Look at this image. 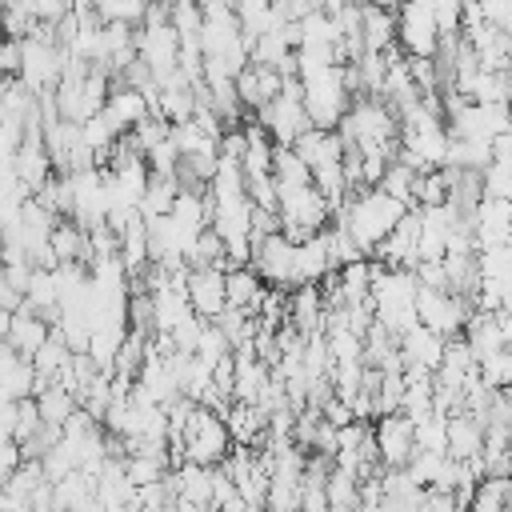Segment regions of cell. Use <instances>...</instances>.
Returning <instances> with one entry per match:
<instances>
[{
	"mask_svg": "<svg viewBox=\"0 0 512 512\" xmlns=\"http://www.w3.org/2000/svg\"><path fill=\"white\" fill-rule=\"evenodd\" d=\"M472 508L476 512H500L512 508V472H488L484 480H476L472 488Z\"/></svg>",
	"mask_w": 512,
	"mask_h": 512,
	"instance_id": "cell-15",
	"label": "cell"
},
{
	"mask_svg": "<svg viewBox=\"0 0 512 512\" xmlns=\"http://www.w3.org/2000/svg\"><path fill=\"white\" fill-rule=\"evenodd\" d=\"M416 312H420V324L436 328L440 336H460L472 316L456 288H428V284H420L416 292Z\"/></svg>",
	"mask_w": 512,
	"mask_h": 512,
	"instance_id": "cell-5",
	"label": "cell"
},
{
	"mask_svg": "<svg viewBox=\"0 0 512 512\" xmlns=\"http://www.w3.org/2000/svg\"><path fill=\"white\" fill-rule=\"evenodd\" d=\"M284 92V72H276L272 64H260V60H248L240 72H236V96L248 112H260L272 96Z\"/></svg>",
	"mask_w": 512,
	"mask_h": 512,
	"instance_id": "cell-9",
	"label": "cell"
},
{
	"mask_svg": "<svg viewBox=\"0 0 512 512\" xmlns=\"http://www.w3.org/2000/svg\"><path fill=\"white\" fill-rule=\"evenodd\" d=\"M104 112L116 120L120 132H132L144 116H152V100H148L144 88H132V84L112 80V92H108V100H104Z\"/></svg>",
	"mask_w": 512,
	"mask_h": 512,
	"instance_id": "cell-11",
	"label": "cell"
},
{
	"mask_svg": "<svg viewBox=\"0 0 512 512\" xmlns=\"http://www.w3.org/2000/svg\"><path fill=\"white\" fill-rule=\"evenodd\" d=\"M224 288H228V304L232 308H244V312H256L260 316V304H264V276L252 268V264H236L224 272Z\"/></svg>",
	"mask_w": 512,
	"mask_h": 512,
	"instance_id": "cell-13",
	"label": "cell"
},
{
	"mask_svg": "<svg viewBox=\"0 0 512 512\" xmlns=\"http://www.w3.org/2000/svg\"><path fill=\"white\" fill-rule=\"evenodd\" d=\"M440 20L428 0H400L396 8V48L404 56H436L440 52Z\"/></svg>",
	"mask_w": 512,
	"mask_h": 512,
	"instance_id": "cell-4",
	"label": "cell"
},
{
	"mask_svg": "<svg viewBox=\"0 0 512 512\" xmlns=\"http://www.w3.org/2000/svg\"><path fill=\"white\" fill-rule=\"evenodd\" d=\"M256 120L268 128V136H272L276 144H296V140L312 128L308 108H304V92H300V76H284V92L272 96V100L256 112Z\"/></svg>",
	"mask_w": 512,
	"mask_h": 512,
	"instance_id": "cell-3",
	"label": "cell"
},
{
	"mask_svg": "<svg viewBox=\"0 0 512 512\" xmlns=\"http://www.w3.org/2000/svg\"><path fill=\"white\" fill-rule=\"evenodd\" d=\"M48 336H52V320H44V316H40V312H36V308L24 300V304L12 312L8 344H12L20 356H28V360H32V356H36V348H40Z\"/></svg>",
	"mask_w": 512,
	"mask_h": 512,
	"instance_id": "cell-12",
	"label": "cell"
},
{
	"mask_svg": "<svg viewBox=\"0 0 512 512\" xmlns=\"http://www.w3.org/2000/svg\"><path fill=\"white\" fill-rule=\"evenodd\" d=\"M372 432H376V448H380V464L384 468H404L412 460V452H416V428H412V416L404 408L380 412L376 424H372Z\"/></svg>",
	"mask_w": 512,
	"mask_h": 512,
	"instance_id": "cell-6",
	"label": "cell"
},
{
	"mask_svg": "<svg viewBox=\"0 0 512 512\" xmlns=\"http://www.w3.org/2000/svg\"><path fill=\"white\" fill-rule=\"evenodd\" d=\"M444 344H448V336H440L428 324H416V328H408L400 336V360H404V368H428V372H436L440 360H444Z\"/></svg>",
	"mask_w": 512,
	"mask_h": 512,
	"instance_id": "cell-10",
	"label": "cell"
},
{
	"mask_svg": "<svg viewBox=\"0 0 512 512\" xmlns=\"http://www.w3.org/2000/svg\"><path fill=\"white\" fill-rule=\"evenodd\" d=\"M360 504V476L332 464L328 468V508H356Z\"/></svg>",
	"mask_w": 512,
	"mask_h": 512,
	"instance_id": "cell-17",
	"label": "cell"
},
{
	"mask_svg": "<svg viewBox=\"0 0 512 512\" xmlns=\"http://www.w3.org/2000/svg\"><path fill=\"white\" fill-rule=\"evenodd\" d=\"M232 452V432L224 424V412L208 408V404H196L192 416L184 420V432H180V448H172V468L184 464V460H196V464H224V456Z\"/></svg>",
	"mask_w": 512,
	"mask_h": 512,
	"instance_id": "cell-2",
	"label": "cell"
},
{
	"mask_svg": "<svg viewBox=\"0 0 512 512\" xmlns=\"http://www.w3.org/2000/svg\"><path fill=\"white\" fill-rule=\"evenodd\" d=\"M8 328H12V308H4V304H0V344L8 340Z\"/></svg>",
	"mask_w": 512,
	"mask_h": 512,
	"instance_id": "cell-19",
	"label": "cell"
},
{
	"mask_svg": "<svg viewBox=\"0 0 512 512\" xmlns=\"http://www.w3.org/2000/svg\"><path fill=\"white\" fill-rule=\"evenodd\" d=\"M24 464V448H20V440L16 436H4L0 440V484H8L12 480V472Z\"/></svg>",
	"mask_w": 512,
	"mask_h": 512,
	"instance_id": "cell-18",
	"label": "cell"
},
{
	"mask_svg": "<svg viewBox=\"0 0 512 512\" xmlns=\"http://www.w3.org/2000/svg\"><path fill=\"white\" fill-rule=\"evenodd\" d=\"M468 220H472L476 248L512 244V200L508 196H480L476 208L468 212Z\"/></svg>",
	"mask_w": 512,
	"mask_h": 512,
	"instance_id": "cell-7",
	"label": "cell"
},
{
	"mask_svg": "<svg viewBox=\"0 0 512 512\" xmlns=\"http://www.w3.org/2000/svg\"><path fill=\"white\" fill-rule=\"evenodd\" d=\"M228 4H236V0H228Z\"/></svg>",
	"mask_w": 512,
	"mask_h": 512,
	"instance_id": "cell-20",
	"label": "cell"
},
{
	"mask_svg": "<svg viewBox=\"0 0 512 512\" xmlns=\"http://www.w3.org/2000/svg\"><path fill=\"white\" fill-rule=\"evenodd\" d=\"M360 36L364 52H388L396 48V12L384 4H360Z\"/></svg>",
	"mask_w": 512,
	"mask_h": 512,
	"instance_id": "cell-14",
	"label": "cell"
},
{
	"mask_svg": "<svg viewBox=\"0 0 512 512\" xmlns=\"http://www.w3.org/2000/svg\"><path fill=\"white\" fill-rule=\"evenodd\" d=\"M404 212H408L404 200H396L388 188L372 184V188L352 192V196L344 200V208H340L332 220H340V224L352 232V240L360 244V252L372 256V252L384 244V236L404 220Z\"/></svg>",
	"mask_w": 512,
	"mask_h": 512,
	"instance_id": "cell-1",
	"label": "cell"
},
{
	"mask_svg": "<svg viewBox=\"0 0 512 512\" xmlns=\"http://www.w3.org/2000/svg\"><path fill=\"white\" fill-rule=\"evenodd\" d=\"M36 404H40L44 424H56V428H64V424H68V416L80 408L76 392H72V388H64V384H44V388L36 392Z\"/></svg>",
	"mask_w": 512,
	"mask_h": 512,
	"instance_id": "cell-16",
	"label": "cell"
},
{
	"mask_svg": "<svg viewBox=\"0 0 512 512\" xmlns=\"http://www.w3.org/2000/svg\"><path fill=\"white\" fill-rule=\"evenodd\" d=\"M188 304L196 316L216 320L228 308V288H224V268L216 264H192L188 268Z\"/></svg>",
	"mask_w": 512,
	"mask_h": 512,
	"instance_id": "cell-8",
	"label": "cell"
}]
</instances>
